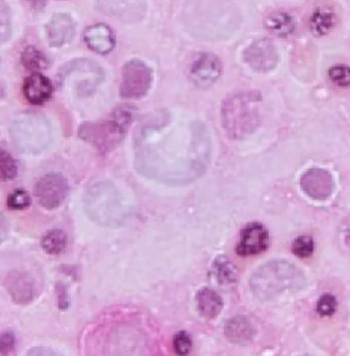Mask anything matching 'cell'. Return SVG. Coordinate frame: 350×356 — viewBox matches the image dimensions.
I'll use <instances>...</instances> for the list:
<instances>
[{
    "instance_id": "6da1fadb",
    "label": "cell",
    "mask_w": 350,
    "mask_h": 356,
    "mask_svg": "<svg viewBox=\"0 0 350 356\" xmlns=\"http://www.w3.org/2000/svg\"><path fill=\"white\" fill-rule=\"evenodd\" d=\"M211 143L199 121L175 119L160 112L145 121L136 143V166L141 175L169 184L192 182L205 172Z\"/></svg>"
},
{
    "instance_id": "7a4b0ae2",
    "label": "cell",
    "mask_w": 350,
    "mask_h": 356,
    "mask_svg": "<svg viewBox=\"0 0 350 356\" xmlns=\"http://www.w3.org/2000/svg\"><path fill=\"white\" fill-rule=\"evenodd\" d=\"M184 22L197 38L223 40L238 29L241 16L232 0H186Z\"/></svg>"
},
{
    "instance_id": "3957f363",
    "label": "cell",
    "mask_w": 350,
    "mask_h": 356,
    "mask_svg": "<svg viewBox=\"0 0 350 356\" xmlns=\"http://www.w3.org/2000/svg\"><path fill=\"white\" fill-rule=\"evenodd\" d=\"M305 279L296 266L287 261H269L260 266L250 280L252 292L262 300H271L285 291L303 288Z\"/></svg>"
},
{
    "instance_id": "277c9868",
    "label": "cell",
    "mask_w": 350,
    "mask_h": 356,
    "mask_svg": "<svg viewBox=\"0 0 350 356\" xmlns=\"http://www.w3.org/2000/svg\"><path fill=\"white\" fill-rule=\"evenodd\" d=\"M260 95L238 92L223 101L221 119L223 129L230 138L241 140L253 134L260 125Z\"/></svg>"
},
{
    "instance_id": "5b68a950",
    "label": "cell",
    "mask_w": 350,
    "mask_h": 356,
    "mask_svg": "<svg viewBox=\"0 0 350 356\" xmlns=\"http://www.w3.org/2000/svg\"><path fill=\"white\" fill-rule=\"evenodd\" d=\"M84 209L95 222L109 227H120L127 215L118 191L108 182L89 188L84 197Z\"/></svg>"
},
{
    "instance_id": "8992f818",
    "label": "cell",
    "mask_w": 350,
    "mask_h": 356,
    "mask_svg": "<svg viewBox=\"0 0 350 356\" xmlns=\"http://www.w3.org/2000/svg\"><path fill=\"white\" fill-rule=\"evenodd\" d=\"M134 118V108H117L110 118L102 122L86 123L80 128V136L95 145L102 153H108L117 147L127 132Z\"/></svg>"
},
{
    "instance_id": "52a82bcc",
    "label": "cell",
    "mask_w": 350,
    "mask_h": 356,
    "mask_svg": "<svg viewBox=\"0 0 350 356\" xmlns=\"http://www.w3.org/2000/svg\"><path fill=\"white\" fill-rule=\"evenodd\" d=\"M104 78L105 73L103 68L88 58L71 60L65 64L58 73L61 88L80 97L93 95Z\"/></svg>"
},
{
    "instance_id": "ba28073f",
    "label": "cell",
    "mask_w": 350,
    "mask_h": 356,
    "mask_svg": "<svg viewBox=\"0 0 350 356\" xmlns=\"http://www.w3.org/2000/svg\"><path fill=\"white\" fill-rule=\"evenodd\" d=\"M10 136L21 151L38 153L49 145L51 127L41 115L24 113L13 122Z\"/></svg>"
},
{
    "instance_id": "9c48e42d",
    "label": "cell",
    "mask_w": 350,
    "mask_h": 356,
    "mask_svg": "<svg viewBox=\"0 0 350 356\" xmlns=\"http://www.w3.org/2000/svg\"><path fill=\"white\" fill-rule=\"evenodd\" d=\"M153 82V72L145 63L132 60L124 65L120 95L123 99H136L149 92Z\"/></svg>"
},
{
    "instance_id": "30bf717a",
    "label": "cell",
    "mask_w": 350,
    "mask_h": 356,
    "mask_svg": "<svg viewBox=\"0 0 350 356\" xmlns=\"http://www.w3.org/2000/svg\"><path fill=\"white\" fill-rule=\"evenodd\" d=\"M69 193V184L66 178L58 173H49L39 178L34 188L37 201L47 210L60 207Z\"/></svg>"
},
{
    "instance_id": "8fae6325",
    "label": "cell",
    "mask_w": 350,
    "mask_h": 356,
    "mask_svg": "<svg viewBox=\"0 0 350 356\" xmlns=\"http://www.w3.org/2000/svg\"><path fill=\"white\" fill-rule=\"evenodd\" d=\"M100 12L124 24L138 23L147 13L145 0H97Z\"/></svg>"
},
{
    "instance_id": "7c38bea8",
    "label": "cell",
    "mask_w": 350,
    "mask_h": 356,
    "mask_svg": "<svg viewBox=\"0 0 350 356\" xmlns=\"http://www.w3.org/2000/svg\"><path fill=\"white\" fill-rule=\"evenodd\" d=\"M244 62L255 72L273 70L279 63V53L273 41L258 39L249 45L243 54Z\"/></svg>"
},
{
    "instance_id": "4fadbf2b",
    "label": "cell",
    "mask_w": 350,
    "mask_h": 356,
    "mask_svg": "<svg viewBox=\"0 0 350 356\" xmlns=\"http://www.w3.org/2000/svg\"><path fill=\"white\" fill-rule=\"evenodd\" d=\"M269 246V234L260 222L246 225L241 232L240 241L237 244L236 252L241 257L260 255Z\"/></svg>"
},
{
    "instance_id": "5bb4252c",
    "label": "cell",
    "mask_w": 350,
    "mask_h": 356,
    "mask_svg": "<svg viewBox=\"0 0 350 356\" xmlns=\"http://www.w3.org/2000/svg\"><path fill=\"white\" fill-rule=\"evenodd\" d=\"M302 191L312 199H329L334 191V180L327 170L319 168H312L306 171L301 177Z\"/></svg>"
},
{
    "instance_id": "9a60e30c",
    "label": "cell",
    "mask_w": 350,
    "mask_h": 356,
    "mask_svg": "<svg viewBox=\"0 0 350 356\" xmlns=\"http://www.w3.org/2000/svg\"><path fill=\"white\" fill-rule=\"evenodd\" d=\"M191 76L197 86L208 88L218 79L221 74V62L215 54H200L191 65Z\"/></svg>"
},
{
    "instance_id": "2e32d148",
    "label": "cell",
    "mask_w": 350,
    "mask_h": 356,
    "mask_svg": "<svg viewBox=\"0 0 350 356\" xmlns=\"http://www.w3.org/2000/svg\"><path fill=\"white\" fill-rule=\"evenodd\" d=\"M47 40L53 47L68 44L75 35V24L68 14H56L47 25Z\"/></svg>"
},
{
    "instance_id": "e0dca14e",
    "label": "cell",
    "mask_w": 350,
    "mask_h": 356,
    "mask_svg": "<svg viewBox=\"0 0 350 356\" xmlns=\"http://www.w3.org/2000/svg\"><path fill=\"white\" fill-rule=\"evenodd\" d=\"M83 38L88 49L100 54L111 53L116 45L114 32L106 24L90 26L84 32Z\"/></svg>"
},
{
    "instance_id": "ac0fdd59",
    "label": "cell",
    "mask_w": 350,
    "mask_h": 356,
    "mask_svg": "<svg viewBox=\"0 0 350 356\" xmlns=\"http://www.w3.org/2000/svg\"><path fill=\"white\" fill-rule=\"evenodd\" d=\"M53 84L40 73H33L26 78L23 84L25 99L32 105H43L53 95Z\"/></svg>"
},
{
    "instance_id": "d6986e66",
    "label": "cell",
    "mask_w": 350,
    "mask_h": 356,
    "mask_svg": "<svg viewBox=\"0 0 350 356\" xmlns=\"http://www.w3.org/2000/svg\"><path fill=\"white\" fill-rule=\"evenodd\" d=\"M10 296L18 303H27L33 299V280L28 273H12L8 279Z\"/></svg>"
},
{
    "instance_id": "ffe728a7",
    "label": "cell",
    "mask_w": 350,
    "mask_h": 356,
    "mask_svg": "<svg viewBox=\"0 0 350 356\" xmlns=\"http://www.w3.org/2000/svg\"><path fill=\"white\" fill-rule=\"evenodd\" d=\"M198 309L200 314L208 320H213L221 314L223 308V298L218 293L211 289H203L196 296Z\"/></svg>"
},
{
    "instance_id": "44dd1931",
    "label": "cell",
    "mask_w": 350,
    "mask_h": 356,
    "mask_svg": "<svg viewBox=\"0 0 350 356\" xmlns=\"http://www.w3.org/2000/svg\"><path fill=\"white\" fill-rule=\"evenodd\" d=\"M225 334L230 342L244 344L252 340L255 335V331L248 318L240 316L228 321L225 327Z\"/></svg>"
},
{
    "instance_id": "7402d4cb",
    "label": "cell",
    "mask_w": 350,
    "mask_h": 356,
    "mask_svg": "<svg viewBox=\"0 0 350 356\" xmlns=\"http://www.w3.org/2000/svg\"><path fill=\"white\" fill-rule=\"evenodd\" d=\"M265 28L275 35L285 37L290 35L295 29V21L286 13H275L265 19Z\"/></svg>"
},
{
    "instance_id": "603a6c76",
    "label": "cell",
    "mask_w": 350,
    "mask_h": 356,
    "mask_svg": "<svg viewBox=\"0 0 350 356\" xmlns=\"http://www.w3.org/2000/svg\"><path fill=\"white\" fill-rule=\"evenodd\" d=\"M212 273L217 282L223 285L236 283L238 280V269L225 256H219L213 262Z\"/></svg>"
},
{
    "instance_id": "cb8c5ba5",
    "label": "cell",
    "mask_w": 350,
    "mask_h": 356,
    "mask_svg": "<svg viewBox=\"0 0 350 356\" xmlns=\"http://www.w3.org/2000/svg\"><path fill=\"white\" fill-rule=\"evenodd\" d=\"M68 246V238L62 229L47 232L41 238V248L49 255H60Z\"/></svg>"
},
{
    "instance_id": "d4e9b609",
    "label": "cell",
    "mask_w": 350,
    "mask_h": 356,
    "mask_svg": "<svg viewBox=\"0 0 350 356\" xmlns=\"http://www.w3.org/2000/svg\"><path fill=\"white\" fill-rule=\"evenodd\" d=\"M21 62L27 70L33 71L34 73L43 70L49 66V60L45 53L32 45H28L22 51Z\"/></svg>"
},
{
    "instance_id": "484cf974",
    "label": "cell",
    "mask_w": 350,
    "mask_h": 356,
    "mask_svg": "<svg viewBox=\"0 0 350 356\" xmlns=\"http://www.w3.org/2000/svg\"><path fill=\"white\" fill-rule=\"evenodd\" d=\"M334 25V15L328 10L319 8L315 10L310 18V27L317 35H326L331 31Z\"/></svg>"
},
{
    "instance_id": "4316f807",
    "label": "cell",
    "mask_w": 350,
    "mask_h": 356,
    "mask_svg": "<svg viewBox=\"0 0 350 356\" xmlns=\"http://www.w3.org/2000/svg\"><path fill=\"white\" fill-rule=\"evenodd\" d=\"M16 159L6 149L0 147V181H10L18 175Z\"/></svg>"
},
{
    "instance_id": "83f0119b",
    "label": "cell",
    "mask_w": 350,
    "mask_h": 356,
    "mask_svg": "<svg viewBox=\"0 0 350 356\" xmlns=\"http://www.w3.org/2000/svg\"><path fill=\"white\" fill-rule=\"evenodd\" d=\"M12 36V14L8 4L0 0V43L6 42Z\"/></svg>"
},
{
    "instance_id": "f1b7e54d",
    "label": "cell",
    "mask_w": 350,
    "mask_h": 356,
    "mask_svg": "<svg viewBox=\"0 0 350 356\" xmlns=\"http://www.w3.org/2000/svg\"><path fill=\"white\" fill-rule=\"evenodd\" d=\"M6 204H8V207L10 210L19 211V210H25L29 207L30 204H31V197L25 190L18 188L8 197Z\"/></svg>"
},
{
    "instance_id": "f546056e",
    "label": "cell",
    "mask_w": 350,
    "mask_h": 356,
    "mask_svg": "<svg viewBox=\"0 0 350 356\" xmlns=\"http://www.w3.org/2000/svg\"><path fill=\"white\" fill-rule=\"evenodd\" d=\"M314 240L310 236H298L292 244V252L299 258L310 257L314 253Z\"/></svg>"
},
{
    "instance_id": "4dcf8cb0",
    "label": "cell",
    "mask_w": 350,
    "mask_h": 356,
    "mask_svg": "<svg viewBox=\"0 0 350 356\" xmlns=\"http://www.w3.org/2000/svg\"><path fill=\"white\" fill-rule=\"evenodd\" d=\"M329 78L333 83L340 88L350 86V68L343 65H337L329 70Z\"/></svg>"
},
{
    "instance_id": "1f68e13d",
    "label": "cell",
    "mask_w": 350,
    "mask_h": 356,
    "mask_svg": "<svg viewBox=\"0 0 350 356\" xmlns=\"http://www.w3.org/2000/svg\"><path fill=\"white\" fill-rule=\"evenodd\" d=\"M173 347L178 355H186L191 353L193 347L192 338L186 332L182 331L176 334L173 340Z\"/></svg>"
},
{
    "instance_id": "d6a6232c",
    "label": "cell",
    "mask_w": 350,
    "mask_h": 356,
    "mask_svg": "<svg viewBox=\"0 0 350 356\" xmlns=\"http://www.w3.org/2000/svg\"><path fill=\"white\" fill-rule=\"evenodd\" d=\"M337 300L331 294H325L317 302V312L321 316H331L336 312Z\"/></svg>"
},
{
    "instance_id": "836d02e7",
    "label": "cell",
    "mask_w": 350,
    "mask_h": 356,
    "mask_svg": "<svg viewBox=\"0 0 350 356\" xmlns=\"http://www.w3.org/2000/svg\"><path fill=\"white\" fill-rule=\"evenodd\" d=\"M16 348V337L12 332L0 334V355H8Z\"/></svg>"
},
{
    "instance_id": "e575fe53",
    "label": "cell",
    "mask_w": 350,
    "mask_h": 356,
    "mask_svg": "<svg viewBox=\"0 0 350 356\" xmlns=\"http://www.w3.org/2000/svg\"><path fill=\"white\" fill-rule=\"evenodd\" d=\"M27 2L28 6L32 8V10H42L43 8L47 6V0H25Z\"/></svg>"
},
{
    "instance_id": "d590c367",
    "label": "cell",
    "mask_w": 350,
    "mask_h": 356,
    "mask_svg": "<svg viewBox=\"0 0 350 356\" xmlns=\"http://www.w3.org/2000/svg\"><path fill=\"white\" fill-rule=\"evenodd\" d=\"M345 242L350 247V225L349 229H347V232H345Z\"/></svg>"
}]
</instances>
